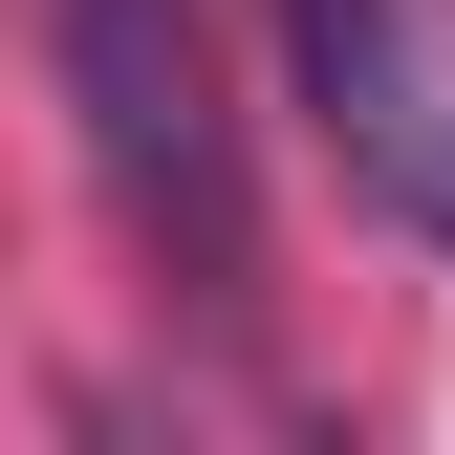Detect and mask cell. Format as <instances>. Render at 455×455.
Here are the masks:
<instances>
[{
	"instance_id": "obj_1",
	"label": "cell",
	"mask_w": 455,
	"mask_h": 455,
	"mask_svg": "<svg viewBox=\"0 0 455 455\" xmlns=\"http://www.w3.org/2000/svg\"><path fill=\"white\" fill-rule=\"evenodd\" d=\"M44 66H66V131H87L108 217H131L152 260H196V304H239V282H260V217H239V131H217L196 0H44Z\"/></svg>"
},
{
	"instance_id": "obj_2",
	"label": "cell",
	"mask_w": 455,
	"mask_h": 455,
	"mask_svg": "<svg viewBox=\"0 0 455 455\" xmlns=\"http://www.w3.org/2000/svg\"><path fill=\"white\" fill-rule=\"evenodd\" d=\"M282 44H304L347 174L412 217V239H455V0H282Z\"/></svg>"
}]
</instances>
